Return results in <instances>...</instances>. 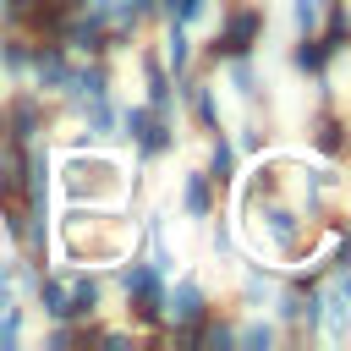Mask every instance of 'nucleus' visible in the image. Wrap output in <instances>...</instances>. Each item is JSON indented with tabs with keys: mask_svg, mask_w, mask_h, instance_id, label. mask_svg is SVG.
Instances as JSON below:
<instances>
[{
	"mask_svg": "<svg viewBox=\"0 0 351 351\" xmlns=\"http://www.w3.org/2000/svg\"><path fill=\"white\" fill-rule=\"evenodd\" d=\"M66 252L71 258H121L126 252V225L115 214H71L66 219Z\"/></svg>",
	"mask_w": 351,
	"mask_h": 351,
	"instance_id": "obj_1",
	"label": "nucleus"
},
{
	"mask_svg": "<svg viewBox=\"0 0 351 351\" xmlns=\"http://www.w3.org/2000/svg\"><path fill=\"white\" fill-rule=\"evenodd\" d=\"M66 192L88 203H115L121 197V165L115 159H99V154H71L66 159Z\"/></svg>",
	"mask_w": 351,
	"mask_h": 351,
	"instance_id": "obj_2",
	"label": "nucleus"
},
{
	"mask_svg": "<svg viewBox=\"0 0 351 351\" xmlns=\"http://www.w3.org/2000/svg\"><path fill=\"white\" fill-rule=\"evenodd\" d=\"M121 126H126V137L137 143L143 159H159V154H170V143H176V137H170V121H165L154 104H132V110L121 115Z\"/></svg>",
	"mask_w": 351,
	"mask_h": 351,
	"instance_id": "obj_3",
	"label": "nucleus"
},
{
	"mask_svg": "<svg viewBox=\"0 0 351 351\" xmlns=\"http://www.w3.org/2000/svg\"><path fill=\"white\" fill-rule=\"evenodd\" d=\"M258 33H263V11H258V5H241V11L225 16V27H219V38H214V55H247V49L258 44Z\"/></svg>",
	"mask_w": 351,
	"mask_h": 351,
	"instance_id": "obj_4",
	"label": "nucleus"
},
{
	"mask_svg": "<svg viewBox=\"0 0 351 351\" xmlns=\"http://www.w3.org/2000/svg\"><path fill=\"white\" fill-rule=\"evenodd\" d=\"M165 313L176 324H203L208 318V296L197 280H176V291H165Z\"/></svg>",
	"mask_w": 351,
	"mask_h": 351,
	"instance_id": "obj_5",
	"label": "nucleus"
},
{
	"mask_svg": "<svg viewBox=\"0 0 351 351\" xmlns=\"http://www.w3.org/2000/svg\"><path fill=\"white\" fill-rule=\"evenodd\" d=\"M5 132H11V143H33V137L44 132V110H38L33 93H16V99H11V110H5Z\"/></svg>",
	"mask_w": 351,
	"mask_h": 351,
	"instance_id": "obj_6",
	"label": "nucleus"
},
{
	"mask_svg": "<svg viewBox=\"0 0 351 351\" xmlns=\"http://www.w3.org/2000/svg\"><path fill=\"white\" fill-rule=\"evenodd\" d=\"M27 71H33V82H38V88H66V77H71V66H66L60 44H38V49H33V60H27Z\"/></svg>",
	"mask_w": 351,
	"mask_h": 351,
	"instance_id": "obj_7",
	"label": "nucleus"
},
{
	"mask_svg": "<svg viewBox=\"0 0 351 351\" xmlns=\"http://www.w3.org/2000/svg\"><path fill=\"white\" fill-rule=\"evenodd\" d=\"M66 93H71L77 104H88V99H104V93H110V77H104V66H71V77H66Z\"/></svg>",
	"mask_w": 351,
	"mask_h": 351,
	"instance_id": "obj_8",
	"label": "nucleus"
},
{
	"mask_svg": "<svg viewBox=\"0 0 351 351\" xmlns=\"http://www.w3.org/2000/svg\"><path fill=\"white\" fill-rule=\"evenodd\" d=\"M181 208H186L192 219H208V214H214V192H208V176H203V170H186V176H181Z\"/></svg>",
	"mask_w": 351,
	"mask_h": 351,
	"instance_id": "obj_9",
	"label": "nucleus"
},
{
	"mask_svg": "<svg viewBox=\"0 0 351 351\" xmlns=\"http://www.w3.org/2000/svg\"><path fill=\"white\" fill-rule=\"evenodd\" d=\"M329 55H335V44L324 38V33H302V44H296V71H313V77H324V66H329Z\"/></svg>",
	"mask_w": 351,
	"mask_h": 351,
	"instance_id": "obj_10",
	"label": "nucleus"
},
{
	"mask_svg": "<svg viewBox=\"0 0 351 351\" xmlns=\"http://www.w3.org/2000/svg\"><path fill=\"white\" fill-rule=\"evenodd\" d=\"M38 307H44V318L66 324L71 318V285L66 280H38Z\"/></svg>",
	"mask_w": 351,
	"mask_h": 351,
	"instance_id": "obj_11",
	"label": "nucleus"
},
{
	"mask_svg": "<svg viewBox=\"0 0 351 351\" xmlns=\"http://www.w3.org/2000/svg\"><path fill=\"white\" fill-rule=\"evenodd\" d=\"M230 170H236V148H230V143L214 132V143H208V170H203V176H208L214 186H230V181H236Z\"/></svg>",
	"mask_w": 351,
	"mask_h": 351,
	"instance_id": "obj_12",
	"label": "nucleus"
},
{
	"mask_svg": "<svg viewBox=\"0 0 351 351\" xmlns=\"http://www.w3.org/2000/svg\"><path fill=\"white\" fill-rule=\"evenodd\" d=\"M143 77H148V104H154L159 115H170V77H165L159 55H143Z\"/></svg>",
	"mask_w": 351,
	"mask_h": 351,
	"instance_id": "obj_13",
	"label": "nucleus"
},
{
	"mask_svg": "<svg viewBox=\"0 0 351 351\" xmlns=\"http://www.w3.org/2000/svg\"><path fill=\"white\" fill-rule=\"evenodd\" d=\"M99 302H104V285H99L93 274H77V280H71V318L99 313Z\"/></svg>",
	"mask_w": 351,
	"mask_h": 351,
	"instance_id": "obj_14",
	"label": "nucleus"
},
{
	"mask_svg": "<svg viewBox=\"0 0 351 351\" xmlns=\"http://www.w3.org/2000/svg\"><path fill=\"white\" fill-rule=\"evenodd\" d=\"M126 302H132L126 313H132L137 324H159V318H165V285H148V291H132Z\"/></svg>",
	"mask_w": 351,
	"mask_h": 351,
	"instance_id": "obj_15",
	"label": "nucleus"
},
{
	"mask_svg": "<svg viewBox=\"0 0 351 351\" xmlns=\"http://www.w3.org/2000/svg\"><path fill=\"white\" fill-rule=\"evenodd\" d=\"M82 121H88V137H110L121 115H115V104H110V93H104V99H88V104H82Z\"/></svg>",
	"mask_w": 351,
	"mask_h": 351,
	"instance_id": "obj_16",
	"label": "nucleus"
},
{
	"mask_svg": "<svg viewBox=\"0 0 351 351\" xmlns=\"http://www.w3.org/2000/svg\"><path fill=\"white\" fill-rule=\"evenodd\" d=\"M165 60H170L176 71H186V60H192V38H186V22H170V33H165Z\"/></svg>",
	"mask_w": 351,
	"mask_h": 351,
	"instance_id": "obj_17",
	"label": "nucleus"
},
{
	"mask_svg": "<svg viewBox=\"0 0 351 351\" xmlns=\"http://www.w3.org/2000/svg\"><path fill=\"white\" fill-rule=\"evenodd\" d=\"M324 22H329V27H324V38H329L335 49H346V44H351V11L329 0V5H324Z\"/></svg>",
	"mask_w": 351,
	"mask_h": 351,
	"instance_id": "obj_18",
	"label": "nucleus"
},
{
	"mask_svg": "<svg viewBox=\"0 0 351 351\" xmlns=\"http://www.w3.org/2000/svg\"><path fill=\"white\" fill-rule=\"evenodd\" d=\"M324 5L329 0H291V27L296 33H318L324 27Z\"/></svg>",
	"mask_w": 351,
	"mask_h": 351,
	"instance_id": "obj_19",
	"label": "nucleus"
},
{
	"mask_svg": "<svg viewBox=\"0 0 351 351\" xmlns=\"http://www.w3.org/2000/svg\"><path fill=\"white\" fill-rule=\"evenodd\" d=\"M148 285H159V269H154V263H143V258H132V263L121 269V291L132 296V291H148Z\"/></svg>",
	"mask_w": 351,
	"mask_h": 351,
	"instance_id": "obj_20",
	"label": "nucleus"
},
{
	"mask_svg": "<svg viewBox=\"0 0 351 351\" xmlns=\"http://www.w3.org/2000/svg\"><path fill=\"white\" fill-rule=\"evenodd\" d=\"M230 88H236L241 99H252V93H258V66H252L247 55H230Z\"/></svg>",
	"mask_w": 351,
	"mask_h": 351,
	"instance_id": "obj_21",
	"label": "nucleus"
},
{
	"mask_svg": "<svg viewBox=\"0 0 351 351\" xmlns=\"http://www.w3.org/2000/svg\"><path fill=\"white\" fill-rule=\"evenodd\" d=\"M192 93V104H197V121L208 126V132H219V104H214V88H186Z\"/></svg>",
	"mask_w": 351,
	"mask_h": 351,
	"instance_id": "obj_22",
	"label": "nucleus"
},
{
	"mask_svg": "<svg viewBox=\"0 0 351 351\" xmlns=\"http://www.w3.org/2000/svg\"><path fill=\"white\" fill-rule=\"evenodd\" d=\"M313 143H318L324 154H340V143H346V137H340V121H335V115H318V126H313Z\"/></svg>",
	"mask_w": 351,
	"mask_h": 351,
	"instance_id": "obj_23",
	"label": "nucleus"
},
{
	"mask_svg": "<svg viewBox=\"0 0 351 351\" xmlns=\"http://www.w3.org/2000/svg\"><path fill=\"white\" fill-rule=\"evenodd\" d=\"M236 340H241V346H252V351H258V346L269 351V346H274V324L252 318V324H241V329H236Z\"/></svg>",
	"mask_w": 351,
	"mask_h": 351,
	"instance_id": "obj_24",
	"label": "nucleus"
},
{
	"mask_svg": "<svg viewBox=\"0 0 351 351\" xmlns=\"http://www.w3.org/2000/svg\"><path fill=\"white\" fill-rule=\"evenodd\" d=\"M27 60H33L27 38H5V44H0V66H11V71H27Z\"/></svg>",
	"mask_w": 351,
	"mask_h": 351,
	"instance_id": "obj_25",
	"label": "nucleus"
},
{
	"mask_svg": "<svg viewBox=\"0 0 351 351\" xmlns=\"http://www.w3.org/2000/svg\"><path fill=\"white\" fill-rule=\"evenodd\" d=\"M22 340V307H0V346Z\"/></svg>",
	"mask_w": 351,
	"mask_h": 351,
	"instance_id": "obj_26",
	"label": "nucleus"
},
{
	"mask_svg": "<svg viewBox=\"0 0 351 351\" xmlns=\"http://www.w3.org/2000/svg\"><path fill=\"white\" fill-rule=\"evenodd\" d=\"M241 148H247V154H252V148H263V132H258V126H247V132H241Z\"/></svg>",
	"mask_w": 351,
	"mask_h": 351,
	"instance_id": "obj_27",
	"label": "nucleus"
},
{
	"mask_svg": "<svg viewBox=\"0 0 351 351\" xmlns=\"http://www.w3.org/2000/svg\"><path fill=\"white\" fill-rule=\"evenodd\" d=\"M0 132H5V110H0Z\"/></svg>",
	"mask_w": 351,
	"mask_h": 351,
	"instance_id": "obj_28",
	"label": "nucleus"
}]
</instances>
